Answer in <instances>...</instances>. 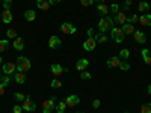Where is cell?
Listing matches in <instances>:
<instances>
[{
	"mask_svg": "<svg viewBox=\"0 0 151 113\" xmlns=\"http://www.w3.org/2000/svg\"><path fill=\"white\" fill-rule=\"evenodd\" d=\"M30 67H32V62H30L26 56H20V57L17 59V69H18L20 72H26V71H29Z\"/></svg>",
	"mask_w": 151,
	"mask_h": 113,
	"instance_id": "cell-1",
	"label": "cell"
},
{
	"mask_svg": "<svg viewBox=\"0 0 151 113\" xmlns=\"http://www.w3.org/2000/svg\"><path fill=\"white\" fill-rule=\"evenodd\" d=\"M112 24H113V20L110 17H103L98 21V29L101 33H106V32L112 30Z\"/></svg>",
	"mask_w": 151,
	"mask_h": 113,
	"instance_id": "cell-2",
	"label": "cell"
},
{
	"mask_svg": "<svg viewBox=\"0 0 151 113\" xmlns=\"http://www.w3.org/2000/svg\"><path fill=\"white\" fill-rule=\"evenodd\" d=\"M125 38V33L121 27H112V39L115 42H122Z\"/></svg>",
	"mask_w": 151,
	"mask_h": 113,
	"instance_id": "cell-3",
	"label": "cell"
},
{
	"mask_svg": "<svg viewBox=\"0 0 151 113\" xmlns=\"http://www.w3.org/2000/svg\"><path fill=\"white\" fill-rule=\"evenodd\" d=\"M21 107H23V110H24V112H35V110H36V104L30 99V97H29V95H27V98L21 103Z\"/></svg>",
	"mask_w": 151,
	"mask_h": 113,
	"instance_id": "cell-4",
	"label": "cell"
},
{
	"mask_svg": "<svg viewBox=\"0 0 151 113\" xmlns=\"http://www.w3.org/2000/svg\"><path fill=\"white\" fill-rule=\"evenodd\" d=\"M97 47V42L94 39V36H88V39L83 42V48L86 50V51H94Z\"/></svg>",
	"mask_w": 151,
	"mask_h": 113,
	"instance_id": "cell-5",
	"label": "cell"
},
{
	"mask_svg": "<svg viewBox=\"0 0 151 113\" xmlns=\"http://www.w3.org/2000/svg\"><path fill=\"white\" fill-rule=\"evenodd\" d=\"M53 107H55V97H52L50 99H45L42 103V113H52Z\"/></svg>",
	"mask_w": 151,
	"mask_h": 113,
	"instance_id": "cell-6",
	"label": "cell"
},
{
	"mask_svg": "<svg viewBox=\"0 0 151 113\" xmlns=\"http://www.w3.org/2000/svg\"><path fill=\"white\" fill-rule=\"evenodd\" d=\"M60 30L64 32L65 35H73V33H76V26L67 21V23H64V24L60 26Z\"/></svg>",
	"mask_w": 151,
	"mask_h": 113,
	"instance_id": "cell-7",
	"label": "cell"
},
{
	"mask_svg": "<svg viewBox=\"0 0 151 113\" xmlns=\"http://www.w3.org/2000/svg\"><path fill=\"white\" fill-rule=\"evenodd\" d=\"M133 38H134V41L139 42V44H145L147 42V36H145V33L142 30H134Z\"/></svg>",
	"mask_w": 151,
	"mask_h": 113,
	"instance_id": "cell-8",
	"label": "cell"
},
{
	"mask_svg": "<svg viewBox=\"0 0 151 113\" xmlns=\"http://www.w3.org/2000/svg\"><path fill=\"white\" fill-rule=\"evenodd\" d=\"M15 68L17 65L12 64V62H8V64L3 65V74L5 75H11V74H15Z\"/></svg>",
	"mask_w": 151,
	"mask_h": 113,
	"instance_id": "cell-9",
	"label": "cell"
},
{
	"mask_svg": "<svg viewBox=\"0 0 151 113\" xmlns=\"http://www.w3.org/2000/svg\"><path fill=\"white\" fill-rule=\"evenodd\" d=\"M80 103V98L77 95H70L67 99H65V104L67 107H74V106H77Z\"/></svg>",
	"mask_w": 151,
	"mask_h": 113,
	"instance_id": "cell-10",
	"label": "cell"
},
{
	"mask_svg": "<svg viewBox=\"0 0 151 113\" xmlns=\"http://www.w3.org/2000/svg\"><path fill=\"white\" fill-rule=\"evenodd\" d=\"M50 69H52V74H53V75H56V77H59L60 74H64V72H67V71H68L67 68H62L59 64H53Z\"/></svg>",
	"mask_w": 151,
	"mask_h": 113,
	"instance_id": "cell-11",
	"label": "cell"
},
{
	"mask_svg": "<svg viewBox=\"0 0 151 113\" xmlns=\"http://www.w3.org/2000/svg\"><path fill=\"white\" fill-rule=\"evenodd\" d=\"M2 20H3L5 24H9L12 20H14V15H12L11 9H3V12H2Z\"/></svg>",
	"mask_w": 151,
	"mask_h": 113,
	"instance_id": "cell-12",
	"label": "cell"
},
{
	"mask_svg": "<svg viewBox=\"0 0 151 113\" xmlns=\"http://www.w3.org/2000/svg\"><path fill=\"white\" fill-rule=\"evenodd\" d=\"M88 65H89V60L88 59H85V57H82V59H79L77 60V64H76V68H77V71H85L86 68H88Z\"/></svg>",
	"mask_w": 151,
	"mask_h": 113,
	"instance_id": "cell-13",
	"label": "cell"
},
{
	"mask_svg": "<svg viewBox=\"0 0 151 113\" xmlns=\"http://www.w3.org/2000/svg\"><path fill=\"white\" fill-rule=\"evenodd\" d=\"M121 57H110L109 60H107V67L109 68H119V65H121Z\"/></svg>",
	"mask_w": 151,
	"mask_h": 113,
	"instance_id": "cell-14",
	"label": "cell"
},
{
	"mask_svg": "<svg viewBox=\"0 0 151 113\" xmlns=\"http://www.w3.org/2000/svg\"><path fill=\"white\" fill-rule=\"evenodd\" d=\"M12 47H14L15 50H18V51H21V50L24 48V39L20 38V36H17L14 39V42H12Z\"/></svg>",
	"mask_w": 151,
	"mask_h": 113,
	"instance_id": "cell-15",
	"label": "cell"
},
{
	"mask_svg": "<svg viewBox=\"0 0 151 113\" xmlns=\"http://www.w3.org/2000/svg\"><path fill=\"white\" fill-rule=\"evenodd\" d=\"M60 45V38L59 36H52L48 39V47L52 48V50H55V48H58Z\"/></svg>",
	"mask_w": 151,
	"mask_h": 113,
	"instance_id": "cell-16",
	"label": "cell"
},
{
	"mask_svg": "<svg viewBox=\"0 0 151 113\" xmlns=\"http://www.w3.org/2000/svg\"><path fill=\"white\" fill-rule=\"evenodd\" d=\"M36 6L42 9V11H48L50 8H52V5H50L48 0H36Z\"/></svg>",
	"mask_w": 151,
	"mask_h": 113,
	"instance_id": "cell-17",
	"label": "cell"
},
{
	"mask_svg": "<svg viewBox=\"0 0 151 113\" xmlns=\"http://www.w3.org/2000/svg\"><path fill=\"white\" fill-rule=\"evenodd\" d=\"M94 39H95V42L98 44H106L107 42V39H109V38H107V35L106 33H97L95 36H94Z\"/></svg>",
	"mask_w": 151,
	"mask_h": 113,
	"instance_id": "cell-18",
	"label": "cell"
},
{
	"mask_svg": "<svg viewBox=\"0 0 151 113\" xmlns=\"http://www.w3.org/2000/svg\"><path fill=\"white\" fill-rule=\"evenodd\" d=\"M121 29L124 30L125 35H133L134 33V27H133V24H130V23H124Z\"/></svg>",
	"mask_w": 151,
	"mask_h": 113,
	"instance_id": "cell-19",
	"label": "cell"
},
{
	"mask_svg": "<svg viewBox=\"0 0 151 113\" xmlns=\"http://www.w3.org/2000/svg\"><path fill=\"white\" fill-rule=\"evenodd\" d=\"M113 21H116L118 24H124L125 21H127V15H125V12H118V14L115 15V20Z\"/></svg>",
	"mask_w": 151,
	"mask_h": 113,
	"instance_id": "cell-20",
	"label": "cell"
},
{
	"mask_svg": "<svg viewBox=\"0 0 151 113\" xmlns=\"http://www.w3.org/2000/svg\"><path fill=\"white\" fill-rule=\"evenodd\" d=\"M142 57H144V62L147 65H151V51L148 48H144L142 50Z\"/></svg>",
	"mask_w": 151,
	"mask_h": 113,
	"instance_id": "cell-21",
	"label": "cell"
},
{
	"mask_svg": "<svg viewBox=\"0 0 151 113\" xmlns=\"http://www.w3.org/2000/svg\"><path fill=\"white\" fill-rule=\"evenodd\" d=\"M14 79H15V82L18 83V84H23L24 82H26V74H24V72H15L14 74Z\"/></svg>",
	"mask_w": 151,
	"mask_h": 113,
	"instance_id": "cell-22",
	"label": "cell"
},
{
	"mask_svg": "<svg viewBox=\"0 0 151 113\" xmlns=\"http://www.w3.org/2000/svg\"><path fill=\"white\" fill-rule=\"evenodd\" d=\"M24 18H26L27 21H35L36 18V12L33 9H27L26 12H24Z\"/></svg>",
	"mask_w": 151,
	"mask_h": 113,
	"instance_id": "cell-23",
	"label": "cell"
},
{
	"mask_svg": "<svg viewBox=\"0 0 151 113\" xmlns=\"http://www.w3.org/2000/svg\"><path fill=\"white\" fill-rule=\"evenodd\" d=\"M139 23L142 24V26H150V24H151V15L145 14V15L139 17Z\"/></svg>",
	"mask_w": 151,
	"mask_h": 113,
	"instance_id": "cell-24",
	"label": "cell"
},
{
	"mask_svg": "<svg viewBox=\"0 0 151 113\" xmlns=\"http://www.w3.org/2000/svg\"><path fill=\"white\" fill-rule=\"evenodd\" d=\"M97 11H98V14L106 15L107 12H109V6H107V5H104V3H98V6H97Z\"/></svg>",
	"mask_w": 151,
	"mask_h": 113,
	"instance_id": "cell-25",
	"label": "cell"
},
{
	"mask_svg": "<svg viewBox=\"0 0 151 113\" xmlns=\"http://www.w3.org/2000/svg\"><path fill=\"white\" fill-rule=\"evenodd\" d=\"M14 98L17 99V101H20V103H23V101H24V99H26V98H27V95H26V94H23V92H15V94H14Z\"/></svg>",
	"mask_w": 151,
	"mask_h": 113,
	"instance_id": "cell-26",
	"label": "cell"
},
{
	"mask_svg": "<svg viewBox=\"0 0 151 113\" xmlns=\"http://www.w3.org/2000/svg\"><path fill=\"white\" fill-rule=\"evenodd\" d=\"M119 57H121V59H124V60H127V59L130 57V51H129L127 48H122L121 51H119Z\"/></svg>",
	"mask_w": 151,
	"mask_h": 113,
	"instance_id": "cell-27",
	"label": "cell"
},
{
	"mask_svg": "<svg viewBox=\"0 0 151 113\" xmlns=\"http://www.w3.org/2000/svg\"><path fill=\"white\" fill-rule=\"evenodd\" d=\"M65 109H67L65 101H60V103L58 104V107H56V112H58V113H64V112H65Z\"/></svg>",
	"mask_w": 151,
	"mask_h": 113,
	"instance_id": "cell-28",
	"label": "cell"
},
{
	"mask_svg": "<svg viewBox=\"0 0 151 113\" xmlns=\"http://www.w3.org/2000/svg\"><path fill=\"white\" fill-rule=\"evenodd\" d=\"M137 9L142 11V12H145L147 9H150V5H148L147 2H141V3H139V6H137Z\"/></svg>",
	"mask_w": 151,
	"mask_h": 113,
	"instance_id": "cell-29",
	"label": "cell"
},
{
	"mask_svg": "<svg viewBox=\"0 0 151 113\" xmlns=\"http://www.w3.org/2000/svg\"><path fill=\"white\" fill-rule=\"evenodd\" d=\"M118 9H119V6H118L116 3H113V5L109 6V12H112V14H115V15L118 14Z\"/></svg>",
	"mask_w": 151,
	"mask_h": 113,
	"instance_id": "cell-30",
	"label": "cell"
},
{
	"mask_svg": "<svg viewBox=\"0 0 151 113\" xmlns=\"http://www.w3.org/2000/svg\"><path fill=\"white\" fill-rule=\"evenodd\" d=\"M8 45H9V42H8L6 39H2V41H0V53L5 51V50L8 48Z\"/></svg>",
	"mask_w": 151,
	"mask_h": 113,
	"instance_id": "cell-31",
	"label": "cell"
},
{
	"mask_svg": "<svg viewBox=\"0 0 151 113\" xmlns=\"http://www.w3.org/2000/svg\"><path fill=\"white\" fill-rule=\"evenodd\" d=\"M6 35H8V38H11V39H15V38H17V32L14 29H8Z\"/></svg>",
	"mask_w": 151,
	"mask_h": 113,
	"instance_id": "cell-32",
	"label": "cell"
},
{
	"mask_svg": "<svg viewBox=\"0 0 151 113\" xmlns=\"http://www.w3.org/2000/svg\"><path fill=\"white\" fill-rule=\"evenodd\" d=\"M60 86H62V82H60L59 79H55V80H52V87H55V89H59Z\"/></svg>",
	"mask_w": 151,
	"mask_h": 113,
	"instance_id": "cell-33",
	"label": "cell"
},
{
	"mask_svg": "<svg viewBox=\"0 0 151 113\" xmlns=\"http://www.w3.org/2000/svg\"><path fill=\"white\" fill-rule=\"evenodd\" d=\"M80 79H82V80H89V79H91V74L85 69V71L80 72Z\"/></svg>",
	"mask_w": 151,
	"mask_h": 113,
	"instance_id": "cell-34",
	"label": "cell"
},
{
	"mask_svg": "<svg viewBox=\"0 0 151 113\" xmlns=\"http://www.w3.org/2000/svg\"><path fill=\"white\" fill-rule=\"evenodd\" d=\"M141 113H151V104H144L141 107Z\"/></svg>",
	"mask_w": 151,
	"mask_h": 113,
	"instance_id": "cell-35",
	"label": "cell"
},
{
	"mask_svg": "<svg viewBox=\"0 0 151 113\" xmlns=\"http://www.w3.org/2000/svg\"><path fill=\"white\" fill-rule=\"evenodd\" d=\"M127 23H130V24H134V23H139V17H137V15H132L130 18H127Z\"/></svg>",
	"mask_w": 151,
	"mask_h": 113,
	"instance_id": "cell-36",
	"label": "cell"
},
{
	"mask_svg": "<svg viewBox=\"0 0 151 113\" xmlns=\"http://www.w3.org/2000/svg\"><path fill=\"white\" fill-rule=\"evenodd\" d=\"M0 82H2V84H3V86H8V84H9V82H11V80H9V75H2Z\"/></svg>",
	"mask_w": 151,
	"mask_h": 113,
	"instance_id": "cell-37",
	"label": "cell"
},
{
	"mask_svg": "<svg viewBox=\"0 0 151 113\" xmlns=\"http://www.w3.org/2000/svg\"><path fill=\"white\" fill-rule=\"evenodd\" d=\"M119 68H121L122 71H129V69H130V65L127 64V62H121V65H119Z\"/></svg>",
	"mask_w": 151,
	"mask_h": 113,
	"instance_id": "cell-38",
	"label": "cell"
},
{
	"mask_svg": "<svg viewBox=\"0 0 151 113\" xmlns=\"http://www.w3.org/2000/svg\"><path fill=\"white\" fill-rule=\"evenodd\" d=\"M80 3H82V6H91L94 3V0H80Z\"/></svg>",
	"mask_w": 151,
	"mask_h": 113,
	"instance_id": "cell-39",
	"label": "cell"
},
{
	"mask_svg": "<svg viewBox=\"0 0 151 113\" xmlns=\"http://www.w3.org/2000/svg\"><path fill=\"white\" fill-rule=\"evenodd\" d=\"M11 6H12V0H5L3 2V8L5 9H11Z\"/></svg>",
	"mask_w": 151,
	"mask_h": 113,
	"instance_id": "cell-40",
	"label": "cell"
},
{
	"mask_svg": "<svg viewBox=\"0 0 151 113\" xmlns=\"http://www.w3.org/2000/svg\"><path fill=\"white\" fill-rule=\"evenodd\" d=\"M92 107H94V109H98V107H100V99H98V98H95L94 101H92Z\"/></svg>",
	"mask_w": 151,
	"mask_h": 113,
	"instance_id": "cell-41",
	"label": "cell"
},
{
	"mask_svg": "<svg viewBox=\"0 0 151 113\" xmlns=\"http://www.w3.org/2000/svg\"><path fill=\"white\" fill-rule=\"evenodd\" d=\"M21 112H23L21 106H14V113H21Z\"/></svg>",
	"mask_w": 151,
	"mask_h": 113,
	"instance_id": "cell-42",
	"label": "cell"
},
{
	"mask_svg": "<svg viewBox=\"0 0 151 113\" xmlns=\"http://www.w3.org/2000/svg\"><path fill=\"white\" fill-rule=\"evenodd\" d=\"M5 87H6V86H3L2 83H0V95H3V94H5Z\"/></svg>",
	"mask_w": 151,
	"mask_h": 113,
	"instance_id": "cell-43",
	"label": "cell"
},
{
	"mask_svg": "<svg viewBox=\"0 0 151 113\" xmlns=\"http://www.w3.org/2000/svg\"><path fill=\"white\" fill-rule=\"evenodd\" d=\"M50 5H59L60 3V0H48Z\"/></svg>",
	"mask_w": 151,
	"mask_h": 113,
	"instance_id": "cell-44",
	"label": "cell"
},
{
	"mask_svg": "<svg viewBox=\"0 0 151 113\" xmlns=\"http://www.w3.org/2000/svg\"><path fill=\"white\" fill-rule=\"evenodd\" d=\"M132 3H133V0H125V6H129V8H130Z\"/></svg>",
	"mask_w": 151,
	"mask_h": 113,
	"instance_id": "cell-45",
	"label": "cell"
},
{
	"mask_svg": "<svg viewBox=\"0 0 151 113\" xmlns=\"http://www.w3.org/2000/svg\"><path fill=\"white\" fill-rule=\"evenodd\" d=\"M92 33H94L92 29H88V36H92Z\"/></svg>",
	"mask_w": 151,
	"mask_h": 113,
	"instance_id": "cell-46",
	"label": "cell"
},
{
	"mask_svg": "<svg viewBox=\"0 0 151 113\" xmlns=\"http://www.w3.org/2000/svg\"><path fill=\"white\" fill-rule=\"evenodd\" d=\"M148 94H150V95H151V84H150V86H148Z\"/></svg>",
	"mask_w": 151,
	"mask_h": 113,
	"instance_id": "cell-47",
	"label": "cell"
},
{
	"mask_svg": "<svg viewBox=\"0 0 151 113\" xmlns=\"http://www.w3.org/2000/svg\"><path fill=\"white\" fill-rule=\"evenodd\" d=\"M94 2H97V3H103V0H94Z\"/></svg>",
	"mask_w": 151,
	"mask_h": 113,
	"instance_id": "cell-48",
	"label": "cell"
},
{
	"mask_svg": "<svg viewBox=\"0 0 151 113\" xmlns=\"http://www.w3.org/2000/svg\"><path fill=\"white\" fill-rule=\"evenodd\" d=\"M2 64H3V59H2V57H0V65H2Z\"/></svg>",
	"mask_w": 151,
	"mask_h": 113,
	"instance_id": "cell-49",
	"label": "cell"
},
{
	"mask_svg": "<svg viewBox=\"0 0 151 113\" xmlns=\"http://www.w3.org/2000/svg\"><path fill=\"white\" fill-rule=\"evenodd\" d=\"M2 75H3V74H2V72H0V79H2Z\"/></svg>",
	"mask_w": 151,
	"mask_h": 113,
	"instance_id": "cell-50",
	"label": "cell"
},
{
	"mask_svg": "<svg viewBox=\"0 0 151 113\" xmlns=\"http://www.w3.org/2000/svg\"><path fill=\"white\" fill-rule=\"evenodd\" d=\"M77 113H85V112H77Z\"/></svg>",
	"mask_w": 151,
	"mask_h": 113,
	"instance_id": "cell-51",
	"label": "cell"
},
{
	"mask_svg": "<svg viewBox=\"0 0 151 113\" xmlns=\"http://www.w3.org/2000/svg\"><path fill=\"white\" fill-rule=\"evenodd\" d=\"M125 113H129V112H125Z\"/></svg>",
	"mask_w": 151,
	"mask_h": 113,
	"instance_id": "cell-52",
	"label": "cell"
}]
</instances>
